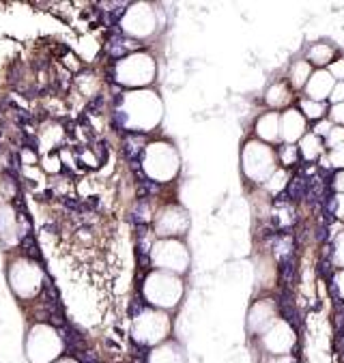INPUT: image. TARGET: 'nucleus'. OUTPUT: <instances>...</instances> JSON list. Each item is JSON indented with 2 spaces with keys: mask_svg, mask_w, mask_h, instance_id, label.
Wrapping results in <instances>:
<instances>
[{
  "mask_svg": "<svg viewBox=\"0 0 344 363\" xmlns=\"http://www.w3.org/2000/svg\"><path fill=\"white\" fill-rule=\"evenodd\" d=\"M325 164H329L331 168L344 170V142L338 144V147H333V149L329 151V157L325 160Z\"/></svg>",
  "mask_w": 344,
  "mask_h": 363,
  "instance_id": "a878e982",
  "label": "nucleus"
},
{
  "mask_svg": "<svg viewBox=\"0 0 344 363\" xmlns=\"http://www.w3.org/2000/svg\"><path fill=\"white\" fill-rule=\"evenodd\" d=\"M329 131H331V123H327V121H321V123L314 127V131H312V133H314L316 138H327V133H329Z\"/></svg>",
  "mask_w": 344,
  "mask_h": 363,
  "instance_id": "473e14b6",
  "label": "nucleus"
},
{
  "mask_svg": "<svg viewBox=\"0 0 344 363\" xmlns=\"http://www.w3.org/2000/svg\"><path fill=\"white\" fill-rule=\"evenodd\" d=\"M262 346L267 352L273 357H282L289 354L295 346V331L291 329L289 323L284 320H275L265 333H262Z\"/></svg>",
  "mask_w": 344,
  "mask_h": 363,
  "instance_id": "ddd939ff",
  "label": "nucleus"
},
{
  "mask_svg": "<svg viewBox=\"0 0 344 363\" xmlns=\"http://www.w3.org/2000/svg\"><path fill=\"white\" fill-rule=\"evenodd\" d=\"M7 281L18 301H33L43 293L45 271L33 254L11 250L7 258Z\"/></svg>",
  "mask_w": 344,
  "mask_h": 363,
  "instance_id": "f03ea898",
  "label": "nucleus"
},
{
  "mask_svg": "<svg viewBox=\"0 0 344 363\" xmlns=\"http://www.w3.org/2000/svg\"><path fill=\"white\" fill-rule=\"evenodd\" d=\"M269 363H293L291 361V357L289 354H282V357H271V361Z\"/></svg>",
  "mask_w": 344,
  "mask_h": 363,
  "instance_id": "e433bc0d",
  "label": "nucleus"
},
{
  "mask_svg": "<svg viewBox=\"0 0 344 363\" xmlns=\"http://www.w3.org/2000/svg\"><path fill=\"white\" fill-rule=\"evenodd\" d=\"M26 222L24 217L18 213V208L13 206V202L0 204V245L5 250H18V245L24 243L26 237Z\"/></svg>",
  "mask_w": 344,
  "mask_h": 363,
  "instance_id": "f8f14e48",
  "label": "nucleus"
},
{
  "mask_svg": "<svg viewBox=\"0 0 344 363\" xmlns=\"http://www.w3.org/2000/svg\"><path fill=\"white\" fill-rule=\"evenodd\" d=\"M149 264L155 271L183 275L189 269V250L183 239H155L149 247Z\"/></svg>",
  "mask_w": 344,
  "mask_h": 363,
  "instance_id": "9d476101",
  "label": "nucleus"
},
{
  "mask_svg": "<svg viewBox=\"0 0 344 363\" xmlns=\"http://www.w3.org/2000/svg\"><path fill=\"white\" fill-rule=\"evenodd\" d=\"M275 320H278V308L271 299L256 301L248 312V329L254 335H262Z\"/></svg>",
  "mask_w": 344,
  "mask_h": 363,
  "instance_id": "4468645a",
  "label": "nucleus"
},
{
  "mask_svg": "<svg viewBox=\"0 0 344 363\" xmlns=\"http://www.w3.org/2000/svg\"><path fill=\"white\" fill-rule=\"evenodd\" d=\"M331 121L344 125V104H335V106L331 108Z\"/></svg>",
  "mask_w": 344,
  "mask_h": 363,
  "instance_id": "72a5a7b5",
  "label": "nucleus"
},
{
  "mask_svg": "<svg viewBox=\"0 0 344 363\" xmlns=\"http://www.w3.org/2000/svg\"><path fill=\"white\" fill-rule=\"evenodd\" d=\"M54 363H80V361H78V359H74V357H65V354H62V357H60V359H56Z\"/></svg>",
  "mask_w": 344,
  "mask_h": 363,
  "instance_id": "58836bf2",
  "label": "nucleus"
},
{
  "mask_svg": "<svg viewBox=\"0 0 344 363\" xmlns=\"http://www.w3.org/2000/svg\"><path fill=\"white\" fill-rule=\"evenodd\" d=\"M5 170H7V155L0 151V174H5Z\"/></svg>",
  "mask_w": 344,
  "mask_h": 363,
  "instance_id": "4c0bfd02",
  "label": "nucleus"
},
{
  "mask_svg": "<svg viewBox=\"0 0 344 363\" xmlns=\"http://www.w3.org/2000/svg\"><path fill=\"white\" fill-rule=\"evenodd\" d=\"M172 333V318L170 312H162L155 308H143L131 318V337L140 346H157L170 340Z\"/></svg>",
  "mask_w": 344,
  "mask_h": 363,
  "instance_id": "6e6552de",
  "label": "nucleus"
},
{
  "mask_svg": "<svg viewBox=\"0 0 344 363\" xmlns=\"http://www.w3.org/2000/svg\"><path fill=\"white\" fill-rule=\"evenodd\" d=\"M306 135V118L299 110L289 108L284 114H280V140L287 144H295Z\"/></svg>",
  "mask_w": 344,
  "mask_h": 363,
  "instance_id": "2eb2a0df",
  "label": "nucleus"
},
{
  "mask_svg": "<svg viewBox=\"0 0 344 363\" xmlns=\"http://www.w3.org/2000/svg\"><path fill=\"white\" fill-rule=\"evenodd\" d=\"M65 352L62 333L50 323H33L26 331L24 354L28 363H54Z\"/></svg>",
  "mask_w": 344,
  "mask_h": 363,
  "instance_id": "0eeeda50",
  "label": "nucleus"
},
{
  "mask_svg": "<svg viewBox=\"0 0 344 363\" xmlns=\"http://www.w3.org/2000/svg\"><path fill=\"white\" fill-rule=\"evenodd\" d=\"M140 168L149 181L157 185H168L181 172V153L170 140L164 138L147 140L140 153Z\"/></svg>",
  "mask_w": 344,
  "mask_h": 363,
  "instance_id": "7ed1b4c3",
  "label": "nucleus"
},
{
  "mask_svg": "<svg viewBox=\"0 0 344 363\" xmlns=\"http://www.w3.org/2000/svg\"><path fill=\"white\" fill-rule=\"evenodd\" d=\"M297 149H295V144H287V147H282V151L278 153V160L284 164V166H293L297 162Z\"/></svg>",
  "mask_w": 344,
  "mask_h": 363,
  "instance_id": "bb28decb",
  "label": "nucleus"
},
{
  "mask_svg": "<svg viewBox=\"0 0 344 363\" xmlns=\"http://www.w3.org/2000/svg\"><path fill=\"white\" fill-rule=\"evenodd\" d=\"M265 101L271 106V108H284V106H289V101H291V89L284 84V82H275L273 86H269V91H267V95H265Z\"/></svg>",
  "mask_w": 344,
  "mask_h": 363,
  "instance_id": "6ab92c4d",
  "label": "nucleus"
},
{
  "mask_svg": "<svg viewBox=\"0 0 344 363\" xmlns=\"http://www.w3.org/2000/svg\"><path fill=\"white\" fill-rule=\"evenodd\" d=\"M114 121L129 135L153 133L164 121V101L155 89L125 91L114 104Z\"/></svg>",
  "mask_w": 344,
  "mask_h": 363,
  "instance_id": "f257e3e1",
  "label": "nucleus"
},
{
  "mask_svg": "<svg viewBox=\"0 0 344 363\" xmlns=\"http://www.w3.org/2000/svg\"><path fill=\"white\" fill-rule=\"evenodd\" d=\"M151 226L155 239H181L189 230V215L181 204L168 202L153 213Z\"/></svg>",
  "mask_w": 344,
  "mask_h": 363,
  "instance_id": "9b49d317",
  "label": "nucleus"
},
{
  "mask_svg": "<svg viewBox=\"0 0 344 363\" xmlns=\"http://www.w3.org/2000/svg\"><path fill=\"white\" fill-rule=\"evenodd\" d=\"M299 151H301V155H304L308 162L321 157V155H323V142H321V138H316L314 133H306V135L299 140Z\"/></svg>",
  "mask_w": 344,
  "mask_h": 363,
  "instance_id": "aec40b11",
  "label": "nucleus"
},
{
  "mask_svg": "<svg viewBox=\"0 0 344 363\" xmlns=\"http://www.w3.org/2000/svg\"><path fill=\"white\" fill-rule=\"evenodd\" d=\"M327 144L333 149V147H338V144H342L344 142V127H335V129H331L329 133H327Z\"/></svg>",
  "mask_w": 344,
  "mask_h": 363,
  "instance_id": "cd10ccee",
  "label": "nucleus"
},
{
  "mask_svg": "<svg viewBox=\"0 0 344 363\" xmlns=\"http://www.w3.org/2000/svg\"><path fill=\"white\" fill-rule=\"evenodd\" d=\"M329 101L335 106V104H344V82H335L331 95H329Z\"/></svg>",
  "mask_w": 344,
  "mask_h": 363,
  "instance_id": "c756f323",
  "label": "nucleus"
},
{
  "mask_svg": "<svg viewBox=\"0 0 344 363\" xmlns=\"http://www.w3.org/2000/svg\"><path fill=\"white\" fill-rule=\"evenodd\" d=\"M143 299L147 301L149 308L170 312L174 310L185 293V284L181 275H172L166 271H155L151 269L145 279H143Z\"/></svg>",
  "mask_w": 344,
  "mask_h": 363,
  "instance_id": "39448f33",
  "label": "nucleus"
},
{
  "mask_svg": "<svg viewBox=\"0 0 344 363\" xmlns=\"http://www.w3.org/2000/svg\"><path fill=\"white\" fill-rule=\"evenodd\" d=\"M299 108H301L304 118H310V121H318L325 114V104H318L312 99H301Z\"/></svg>",
  "mask_w": 344,
  "mask_h": 363,
  "instance_id": "b1692460",
  "label": "nucleus"
},
{
  "mask_svg": "<svg viewBox=\"0 0 344 363\" xmlns=\"http://www.w3.org/2000/svg\"><path fill=\"white\" fill-rule=\"evenodd\" d=\"M331 58H333V48H329L325 43H316L308 52V62H312V65H327V62H331Z\"/></svg>",
  "mask_w": 344,
  "mask_h": 363,
  "instance_id": "4be33fe9",
  "label": "nucleus"
},
{
  "mask_svg": "<svg viewBox=\"0 0 344 363\" xmlns=\"http://www.w3.org/2000/svg\"><path fill=\"white\" fill-rule=\"evenodd\" d=\"M329 74H331V78H333V80L338 78L340 82H344V60H335V62H331Z\"/></svg>",
  "mask_w": 344,
  "mask_h": 363,
  "instance_id": "7c9ffc66",
  "label": "nucleus"
},
{
  "mask_svg": "<svg viewBox=\"0 0 344 363\" xmlns=\"http://www.w3.org/2000/svg\"><path fill=\"white\" fill-rule=\"evenodd\" d=\"M333 213H335L338 220L344 222V194H338V196L333 198Z\"/></svg>",
  "mask_w": 344,
  "mask_h": 363,
  "instance_id": "2f4dec72",
  "label": "nucleus"
},
{
  "mask_svg": "<svg viewBox=\"0 0 344 363\" xmlns=\"http://www.w3.org/2000/svg\"><path fill=\"white\" fill-rule=\"evenodd\" d=\"M241 168L252 183H267L278 170V153L260 140H248L241 151Z\"/></svg>",
  "mask_w": 344,
  "mask_h": 363,
  "instance_id": "1a4fd4ad",
  "label": "nucleus"
},
{
  "mask_svg": "<svg viewBox=\"0 0 344 363\" xmlns=\"http://www.w3.org/2000/svg\"><path fill=\"white\" fill-rule=\"evenodd\" d=\"M147 363H187V357H185V350L179 342L166 340V342L151 348Z\"/></svg>",
  "mask_w": 344,
  "mask_h": 363,
  "instance_id": "dca6fc26",
  "label": "nucleus"
},
{
  "mask_svg": "<svg viewBox=\"0 0 344 363\" xmlns=\"http://www.w3.org/2000/svg\"><path fill=\"white\" fill-rule=\"evenodd\" d=\"M335 86V80L331 78L329 71H314V74L310 76V80L306 82V93H308V99L312 101H318L323 104V99H327L331 95Z\"/></svg>",
  "mask_w": 344,
  "mask_h": 363,
  "instance_id": "f3484780",
  "label": "nucleus"
},
{
  "mask_svg": "<svg viewBox=\"0 0 344 363\" xmlns=\"http://www.w3.org/2000/svg\"><path fill=\"white\" fill-rule=\"evenodd\" d=\"M157 78V62L151 52L135 50L112 65V80L125 91L153 89Z\"/></svg>",
  "mask_w": 344,
  "mask_h": 363,
  "instance_id": "20e7f679",
  "label": "nucleus"
},
{
  "mask_svg": "<svg viewBox=\"0 0 344 363\" xmlns=\"http://www.w3.org/2000/svg\"><path fill=\"white\" fill-rule=\"evenodd\" d=\"M256 140L269 144L280 140V114L278 112H267L256 123Z\"/></svg>",
  "mask_w": 344,
  "mask_h": 363,
  "instance_id": "a211bd4d",
  "label": "nucleus"
},
{
  "mask_svg": "<svg viewBox=\"0 0 344 363\" xmlns=\"http://www.w3.org/2000/svg\"><path fill=\"white\" fill-rule=\"evenodd\" d=\"M333 260L344 267V235H340L335 245H333Z\"/></svg>",
  "mask_w": 344,
  "mask_h": 363,
  "instance_id": "c85d7f7f",
  "label": "nucleus"
},
{
  "mask_svg": "<svg viewBox=\"0 0 344 363\" xmlns=\"http://www.w3.org/2000/svg\"><path fill=\"white\" fill-rule=\"evenodd\" d=\"M121 35L140 43L153 39L162 28V13L153 3H131L125 7L118 20Z\"/></svg>",
  "mask_w": 344,
  "mask_h": 363,
  "instance_id": "423d86ee",
  "label": "nucleus"
},
{
  "mask_svg": "<svg viewBox=\"0 0 344 363\" xmlns=\"http://www.w3.org/2000/svg\"><path fill=\"white\" fill-rule=\"evenodd\" d=\"M287 181H289V172L287 170H275L269 179H267V183H265V187L271 191V194H280L284 187H287Z\"/></svg>",
  "mask_w": 344,
  "mask_h": 363,
  "instance_id": "393cba45",
  "label": "nucleus"
},
{
  "mask_svg": "<svg viewBox=\"0 0 344 363\" xmlns=\"http://www.w3.org/2000/svg\"><path fill=\"white\" fill-rule=\"evenodd\" d=\"M18 196V185L9 174H0V204L13 202V198Z\"/></svg>",
  "mask_w": 344,
  "mask_h": 363,
  "instance_id": "5701e85b",
  "label": "nucleus"
},
{
  "mask_svg": "<svg viewBox=\"0 0 344 363\" xmlns=\"http://www.w3.org/2000/svg\"><path fill=\"white\" fill-rule=\"evenodd\" d=\"M333 187H335L340 194H344V170H340V172L335 174V179H333Z\"/></svg>",
  "mask_w": 344,
  "mask_h": 363,
  "instance_id": "f704fd0d",
  "label": "nucleus"
},
{
  "mask_svg": "<svg viewBox=\"0 0 344 363\" xmlns=\"http://www.w3.org/2000/svg\"><path fill=\"white\" fill-rule=\"evenodd\" d=\"M310 76H312V65H310L308 60L295 62L293 69H291V86H293V89L306 86V82L310 80Z\"/></svg>",
  "mask_w": 344,
  "mask_h": 363,
  "instance_id": "412c9836",
  "label": "nucleus"
},
{
  "mask_svg": "<svg viewBox=\"0 0 344 363\" xmlns=\"http://www.w3.org/2000/svg\"><path fill=\"white\" fill-rule=\"evenodd\" d=\"M335 288H338L340 297L344 299V271H340V273L335 275Z\"/></svg>",
  "mask_w": 344,
  "mask_h": 363,
  "instance_id": "c9c22d12",
  "label": "nucleus"
}]
</instances>
